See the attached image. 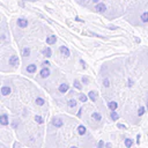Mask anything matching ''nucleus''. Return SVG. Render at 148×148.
<instances>
[{"mask_svg": "<svg viewBox=\"0 0 148 148\" xmlns=\"http://www.w3.org/2000/svg\"><path fill=\"white\" fill-rule=\"evenodd\" d=\"M86 132H87V130H86V127H84L83 125H80V126L77 127V133H79L80 135L86 134Z\"/></svg>", "mask_w": 148, "mask_h": 148, "instance_id": "14", "label": "nucleus"}, {"mask_svg": "<svg viewBox=\"0 0 148 148\" xmlns=\"http://www.w3.org/2000/svg\"><path fill=\"white\" fill-rule=\"evenodd\" d=\"M18 62H20V60H18V57L17 56H12L9 58V65H12L13 67H16L18 65Z\"/></svg>", "mask_w": 148, "mask_h": 148, "instance_id": "1", "label": "nucleus"}, {"mask_svg": "<svg viewBox=\"0 0 148 148\" xmlns=\"http://www.w3.org/2000/svg\"><path fill=\"white\" fill-rule=\"evenodd\" d=\"M67 90H68V84L67 83H61L59 86V91L60 92H66Z\"/></svg>", "mask_w": 148, "mask_h": 148, "instance_id": "11", "label": "nucleus"}, {"mask_svg": "<svg viewBox=\"0 0 148 148\" xmlns=\"http://www.w3.org/2000/svg\"><path fill=\"white\" fill-rule=\"evenodd\" d=\"M59 51H60V53L64 56V57H69V54H71V52H69V50H68V47L67 46H60V49H59Z\"/></svg>", "mask_w": 148, "mask_h": 148, "instance_id": "3", "label": "nucleus"}, {"mask_svg": "<svg viewBox=\"0 0 148 148\" xmlns=\"http://www.w3.org/2000/svg\"><path fill=\"white\" fill-rule=\"evenodd\" d=\"M35 120H36L38 124H43V121H44L43 118H42L40 116H36V117H35Z\"/></svg>", "mask_w": 148, "mask_h": 148, "instance_id": "24", "label": "nucleus"}, {"mask_svg": "<svg viewBox=\"0 0 148 148\" xmlns=\"http://www.w3.org/2000/svg\"><path fill=\"white\" fill-rule=\"evenodd\" d=\"M132 145H133L132 139L126 138V139H125V146H126V148H131V147H132Z\"/></svg>", "mask_w": 148, "mask_h": 148, "instance_id": "16", "label": "nucleus"}, {"mask_svg": "<svg viewBox=\"0 0 148 148\" xmlns=\"http://www.w3.org/2000/svg\"><path fill=\"white\" fill-rule=\"evenodd\" d=\"M44 103H45V101H44L42 97H37V98H36V104H37V105L42 106V105H44Z\"/></svg>", "mask_w": 148, "mask_h": 148, "instance_id": "19", "label": "nucleus"}, {"mask_svg": "<svg viewBox=\"0 0 148 148\" xmlns=\"http://www.w3.org/2000/svg\"><path fill=\"white\" fill-rule=\"evenodd\" d=\"M105 148H111V143H110V142H108V143L105 145Z\"/></svg>", "mask_w": 148, "mask_h": 148, "instance_id": "32", "label": "nucleus"}, {"mask_svg": "<svg viewBox=\"0 0 148 148\" xmlns=\"http://www.w3.org/2000/svg\"><path fill=\"white\" fill-rule=\"evenodd\" d=\"M74 87H75L76 89H79V90L81 89V84H80V82H79L77 80H74Z\"/></svg>", "mask_w": 148, "mask_h": 148, "instance_id": "25", "label": "nucleus"}, {"mask_svg": "<svg viewBox=\"0 0 148 148\" xmlns=\"http://www.w3.org/2000/svg\"><path fill=\"white\" fill-rule=\"evenodd\" d=\"M92 118H94L95 120H97V121L102 120V116H101L98 112H94V113H92Z\"/></svg>", "mask_w": 148, "mask_h": 148, "instance_id": "20", "label": "nucleus"}, {"mask_svg": "<svg viewBox=\"0 0 148 148\" xmlns=\"http://www.w3.org/2000/svg\"><path fill=\"white\" fill-rule=\"evenodd\" d=\"M108 106H109V109L111 110V111H113V110H116L117 109V106H118V104H117V102H109L108 103Z\"/></svg>", "mask_w": 148, "mask_h": 148, "instance_id": "13", "label": "nucleus"}, {"mask_svg": "<svg viewBox=\"0 0 148 148\" xmlns=\"http://www.w3.org/2000/svg\"><path fill=\"white\" fill-rule=\"evenodd\" d=\"M52 125L56 126V127H61V126L64 125V121H62L60 118H54V119L52 120Z\"/></svg>", "mask_w": 148, "mask_h": 148, "instance_id": "6", "label": "nucleus"}, {"mask_svg": "<svg viewBox=\"0 0 148 148\" xmlns=\"http://www.w3.org/2000/svg\"><path fill=\"white\" fill-rule=\"evenodd\" d=\"M43 54L46 57V58H49V57H51L52 56V52H51V49L50 47H46V49H44L43 50Z\"/></svg>", "mask_w": 148, "mask_h": 148, "instance_id": "15", "label": "nucleus"}, {"mask_svg": "<svg viewBox=\"0 0 148 148\" xmlns=\"http://www.w3.org/2000/svg\"><path fill=\"white\" fill-rule=\"evenodd\" d=\"M39 75H40V77H47V76L50 75V69H49L47 67H44V68L40 71Z\"/></svg>", "mask_w": 148, "mask_h": 148, "instance_id": "7", "label": "nucleus"}, {"mask_svg": "<svg viewBox=\"0 0 148 148\" xmlns=\"http://www.w3.org/2000/svg\"><path fill=\"white\" fill-rule=\"evenodd\" d=\"M72 148H77V147H74V146H73V147H72Z\"/></svg>", "mask_w": 148, "mask_h": 148, "instance_id": "35", "label": "nucleus"}, {"mask_svg": "<svg viewBox=\"0 0 148 148\" xmlns=\"http://www.w3.org/2000/svg\"><path fill=\"white\" fill-rule=\"evenodd\" d=\"M140 18H141V21H142V22H145V23H146V22H148V12H145V13L141 15V17H140Z\"/></svg>", "mask_w": 148, "mask_h": 148, "instance_id": "18", "label": "nucleus"}, {"mask_svg": "<svg viewBox=\"0 0 148 148\" xmlns=\"http://www.w3.org/2000/svg\"><path fill=\"white\" fill-rule=\"evenodd\" d=\"M136 143H138V145L140 143V135H139V134H138V136H136Z\"/></svg>", "mask_w": 148, "mask_h": 148, "instance_id": "31", "label": "nucleus"}, {"mask_svg": "<svg viewBox=\"0 0 148 148\" xmlns=\"http://www.w3.org/2000/svg\"><path fill=\"white\" fill-rule=\"evenodd\" d=\"M103 86H104V87H109V86H110L109 79H104V80H103Z\"/></svg>", "mask_w": 148, "mask_h": 148, "instance_id": "26", "label": "nucleus"}, {"mask_svg": "<svg viewBox=\"0 0 148 148\" xmlns=\"http://www.w3.org/2000/svg\"><path fill=\"white\" fill-rule=\"evenodd\" d=\"M117 126H118V128H121V130H126V126H125V125H123V124H118Z\"/></svg>", "mask_w": 148, "mask_h": 148, "instance_id": "30", "label": "nucleus"}, {"mask_svg": "<svg viewBox=\"0 0 148 148\" xmlns=\"http://www.w3.org/2000/svg\"><path fill=\"white\" fill-rule=\"evenodd\" d=\"M36 65H34V64H31V65H28V67H27V72L28 73H35L36 72Z\"/></svg>", "mask_w": 148, "mask_h": 148, "instance_id": "12", "label": "nucleus"}, {"mask_svg": "<svg viewBox=\"0 0 148 148\" xmlns=\"http://www.w3.org/2000/svg\"><path fill=\"white\" fill-rule=\"evenodd\" d=\"M95 9H96V12H98V13H104V12L106 10V6H105L104 3H102V2H99V3H97V5L95 6Z\"/></svg>", "mask_w": 148, "mask_h": 148, "instance_id": "2", "label": "nucleus"}, {"mask_svg": "<svg viewBox=\"0 0 148 148\" xmlns=\"http://www.w3.org/2000/svg\"><path fill=\"white\" fill-rule=\"evenodd\" d=\"M29 54H30V49L29 47H24L23 51H22V56L23 57H28Z\"/></svg>", "mask_w": 148, "mask_h": 148, "instance_id": "21", "label": "nucleus"}, {"mask_svg": "<svg viewBox=\"0 0 148 148\" xmlns=\"http://www.w3.org/2000/svg\"><path fill=\"white\" fill-rule=\"evenodd\" d=\"M17 25L20 28H25L28 25V21L25 18H23V17H20V18H17Z\"/></svg>", "mask_w": 148, "mask_h": 148, "instance_id": "4", "label": "nucleus"}, {"mask_svg": "<svg viewBox=\"0 0 148 148\" xmlns=\"http://www.w3.org/2000/svg\"><path fill=\"white\" fill-rule=\"evenodd\" d=\"M88 96H89V98L92 101V102H96V99H97V92L96 91H89L88 92Z\"/></svg>", "mask_w": 148, "mask_h": 148, "instance_id": "10", "label": "nucleus"}, {"mask_svg": "<svg viewBox=\"0 0 148 148\" xmlns=\"http://www.w3.org/2000/svg\"><path fill=\"white\" fill-rule=\"evenodd\" d=\"M56 42H57V37H56L54 35H51L50 37H47V38H46V43H47L49 45L56 44Z\"/></svg>", "mask_w": 148, "mask_h": 148, "instance_id": "8", "label": "nucleus"}, {"mask_svg": "<svg viewBox=\"0 0 148 148\" xmlns=\"http://www.w3.org/2000/svg\"><path fill=\"white\" fill-rule=\"evenodd\" d=\"M68 106L69 108H75L76 106V101L75 99H69L68 101Z\"/></svg>", "mask_w": 148, "mask_h": 148, "instance_id": "22", "label": "nucleus"}, {"mask_svg": "<svg viewBox=\"0 0 148 148\" xmlns=\"http://www.w3.org/2000/svg\"><path fill=\"white\" fill-rule=\"evenodd\" d=\"M103 147H104V142L101 140V141L98 142V145H97V148H103Z\"/></svg>", "mask_w": 148, "mask_h": 148, "instance_id": "29", "label": "nucleus"}, {"mask_svg": "<svg viewBox=\"0 0 148 148\" xmlns=\"http://www.w3.org/2000/svg\"><path fill=\"white\" fill-rule=\"evenodd\" d=\"M1 94H2L3 96L9 95V94H10V88H9V87H7V86H3V87L1 88Z\"/></svg>", "mask_w": 148, "mask_h": 148, "instance_id": "9", "label": "nucleus"}, {"mask_svg": "<svg viewBox=\"0 0 148 148\" xmlns=\"http://www.w3.org/2000/svg\"><path fill=\"white\" fill-rule=\"evenodd\" d=\"M8 123H9V121H8V116L5 114V113L1 114V116H0V124L3 125V126H6V125H8Z\"/></svg>", "mask_w": 148, "mask_h": 148, "instance_id": "5", "label": "nucleus"}, {"mask_svg": "<svg viewBox=\"0 0 148 148\" xmlns=\"http://www.w3.org/2000/svg\"><path fill=\"white\" fill-rule=\"evenodd\" d=\"M82 82H83L84 84H88V82H89V79H88L87 76H82Z\"/></svg>", "mask_w": 148, "mask_h": 148, "instance_id": "28", "label": "nucleus"}, {"mask_svg": "<svg viewBox=\"0 0 148 148\" xmlns=\"http://www.w3.org/2000/svg\"><path fill=\"white\" fill-rule=\"evenodd\" d=\"M43 65H50V62L46 60V61H44V62H43Z\"/></svg>", "mask_w": 148, "mask_h": 148, "instance_id": "33", "label": "nucleus"}, {"mask_svg": "<svg viewBox=\"0 0 148 148\" xmlns=\"http://www.w3.org/2000/svg\"><path fill=\"white\" fill-rule=\"evenodd\" d=\"M80 101H81V102H87V96L83 95V94H81V95H80Z\"/></svg>", "mask_w": 148, "mask_h": 148, "instance_id": "27", "label": "nucleus"}, {"mask_svg": "<svg viewBox=\"0 0 148 148\" xmlns=\"http://www.w3.org/2000/svg\"><path fill=\"white\" fill-rule=\"evenodd\" d=\"M81 111H82V109H80V111H79V113H77V116H79V117L81 116Z\"/></svg>", "mask_w": 148, "mask_h": 148, "instance_id": "34", "label": "nucleus"}, {"mask_svg": "<svg viewBox=\"0 0 148 148\" xmlns=\"http://www.w3.org/2000/svg\"><path fill=\"white\" fill-rule=\"evenodd\" d=\"M145 113V108L143 106H140L139 110H138V116H142Z\"/></svg>", "mask_w": 148, "mask_h": 148, "instance_id": "23", "label": "nucleus"}, {"mask_svg": "<svg viewBox=\"0 0 148 148\" xmlns=\"http://www.w3.org/2000/svg\"><path fill=\"white\" fill-rule=\"evenodd\" d=\"M110 116H111V119L112 120H118V118H119V116H118V113L113 110V111H111V113H110Z\"/></svg>", "mask_w": 148, "mask_h": 148, "instance_id": "17", "label": "nucleus"}]
</instances>
